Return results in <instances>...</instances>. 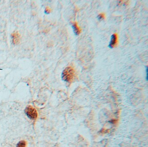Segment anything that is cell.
Instances as JSON below:
<instances>
[{
  "label": "cell",
  "instance_id": "obj_1",
  "mask_svg": "<svg viewBox=\"0 0 148 147\" xmlns=\"http://www.w3.org/2000/svg\"><path fill=\"white\" fill-rule=\"evenodd\" d=\"M75 76V71L72 67H66L62 72L61 78L64 81L70 82L72 81Z\"/></svg>",
  "mask_w": 148,
  "mask_h": 147
},
{
  "label": "cell",
  "instance_id": "obj_2",
  "mask_svg": "<svg viewBox=\"0 0 148 147\" xmlns=\"http://www.w3.org/2000/svg\"><path fill=\"white\" fill-rule=\"evenodd\" d=\"M25 113L27 116L32 120H35L38 117L37 110L31 105H28L25 108Z\"/></svg>",
  "mask_w": 148,
  "mask_h": 147
},
{
  "label": "cell",
  "instance_id": "obj_7",
  "mask_svg": "<svg viewBox=\"0 0 148 147\" xmlns=\"http://www.w3.org/2000/svg\"><path fill=\"white\" fill-rule=\"evenodd\" d=\"M104 18V16L103 14H100L99 15L97 16V19L99 20H103Z\"/></svg>",
  "mask_w": 148,
  "mask_h": 147
},
{
  "label": "cell",
  "instance_id": "obj_3",
  "mask_svg": "<svg viewBox=\"0 0 148 147\" xmlns=\"http://www.w3.org/2000/svg\"><path fill=\"white\" fill-rule=\"evenodd\" d=\"M117 37L116 34H113L111 36L110 41L109 43V47L110 48H113L116 44Z\"/></svg>",
  "mask_w": 148,
  "mask_h": 147
},
{
  "label": "cell",
  "instance_id": "obj_4",
  "mask_svg": "<svg viewBox=\"0 0 148 147\" xmlns=\"http://www.w3.org/2000/svg\"><path fill=\"white\" fill-rule=\"evenodd\" d=\"M13 38V42L14 44H17L18 43L20 40V35L18 32H14L12 34Z\"/></svg>",
  "mask_w": 148,
  "mask_h": 147
},
{
  "label": "cell",
  "instance_id": "obj_5",
  "mask_svg": "<svg viewBox=\"0 0 148 147\" xmlns=\"http://www.w3.org/2000/svg\"><path fill=\"white\" fill-rule=\"evenodd\" d=\"M72 27L73 29V32H74L75 35H79V33H80V30L76 23L72 24Z\"/></svg>",
  "mask_w": 148,
  "mask_h": 147
},
{
  "label": "cell",
  "instance_id": "obj_6",
  "mask_svg": "<svg viewBox=\"0 0 148 147\" xmlns=\"http://www.w3.org/2000/svg\"><path fill=\"white\" fill-rule=\"evenodd\" d=\"M16 147H26V142L25 141H20L18 144H17Z\"/></svg>",
  "mask_w": 148,
  "mask_h": 147
},
{
  "label": "cell",
  "instance_id": "obj_8",
  "mask_svg": "<svg viewBox=\"0 0 148 147\" xmlns=\"http://www.w3.org/2000/svg\"><path fill=\"white\" fill-rule=\"evenodd\" d=\"M148 68L147 67H146V80L148 81Z\"/></svg>",
  "mask_w": 148,
  "mask_h": 147
}]
</instances>
